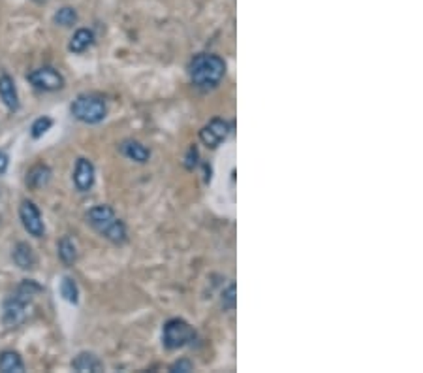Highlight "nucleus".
Listing matches in <instances>:
<instances>
[{
	"label": "nucleus",
	"mask_w": 423,
	"mask_h": 373,
	"mask_svg": "<svg viewBox=\"0 0 423 373\" xmlns=\"http://www.w3.org/2000/svg\"><path fill=\"white\" fill-rule=\"evenodd\" d=\"M42 287L38 283L30 281V279H25L15 293L10 296V298L4 302V307H2V324L8 328H15L19 324H23L29 317V305L32 302L36 294L40 293Z\"/></svg>",
	"instance_id": "1"
},
{
	"label": "nucleus",
	"mask_w": 423,
	"mask_h": 373,
	"mask_svg": "<svg viewBox=\"0 0 423 373\" xmlns=\"http://www.w3.org/2000/svg\"><path fill=\"white\" fill-rule=\"evenodd\" d=\"M189 75L196 87L213 89L226 75V61L218 55H213V53L196 55L189 64Z\"/></svg>",
	"instance_id": "2"
},
{
	"label": "nucleus",
	"mask_w": 423,
	"mask_h": 373,
	"mask_svg": "<svg viewBox=\"0 0 423 373\" xmlns=\"http://www.w3.org/2000/svg\"><path fill=\"white\" fill-rule=\"evenodd\" d=\"M87 223L91 224L98 234L103 236L106 240H109L115 245H122L128 240V232H126L125 223L106 204H100V206H94L92 209H89Z\"/></svg>",
	"instance_id": "3"
},
{
	"label": "nucleus",
	"mask_w": 423,
	"mask_h": 373,
	"mask_svg": "<svg viewBox=\"0 0 423 373\" xmlns=\"http://www.w3.org/2000/svg\"><path fill=\"white\" fill-rule=\"evenodd\" d=\"M70 114L85 125H98L106 119L108 106L103 102V98L92 97V94H80L70 106Z\"/></svg>",
	"instance_id": "4"
},
{
	"label": "nucleus",
	"mask_w": 423,
	"mask_h": 373,
	"mask_svg": "<svg viewBox=\"0 0 423 373\" xmlns=\"http://www.w3.org/2000/svg\"><path fill=\"white\" fill-rule=\"evenodd\" d=\"M194 328L190 326L187 321H183V319L168 321L164 324V330H162V343L170 350L181 349L184 345H189L190 341H194Z\"/></svg>",
	"instance_id": "5"
},
{
	"label": "nucleus",
	"mask_w": 423,
	"mask_h": 373,
	"mask_svg": "<svg viewBox=\"0 0 423 373\" xmlns=\"http://www.w3.org/2000/svg\"><path fill=\"white\" fill-rule=\"evenodd\" d=\"M27 80L29 83L36 87V89H40V91H58V89H63L64 87V78L63 74L55 70L53 66H44V68H36L32 70L29 75H27Z\"/></svg>",
	"instance_id": "6"
},
{
	"label": "nucleus",
	"mask_w": 423,
	"mask_h": 373,
	"mask_svg": "<svg viewBox=\"0 0 423 373\" xmlns=\"http://www.w3.org/2000/svg\"><path fill=\"white\" fill-rule=\"evenodd\" d=\"M19 219H21L23 228L27 230L30 236L42 238V236L46 234V226H44L42 213L32 200L21 202V206H19Z\"/></svg>",
	"instance_id": "7"
},
{
	"label": "nucleus",
	"mask_w": 423,
	"mask_h": 373,
	"mask_svg": "<svg viewBox=\"0 0 423 373\" xmlns=\"http://www.w3.org/2000/svg\"><path fill=\"white\" fill-rule=\"evenodd\" d=\"M229 133H232V125H229L228 121L224 119H213L209 125L200 130V138L201 142L207 145V147H218V145L222 144L224 140L228 138Z\"/></svg>",
	"instance_id": "8"
},
{
	"label": "nucleus",
	"mask_w": 423,
	"mask_h": 373,
	"mask_svg": "<svg viewBox=\"0 0 423 373\" xmlns=\"http://www.w3.org/2000/svg\"><path fill=\"white\" fill-rule=\"evenodd\" d=\"M96 179V172H94V164L89 159H77L74 170V185L80 192H87L92 189Z\"/></svg>",
	"instance_id": "9"
},
{
	"label": "nucleus",
	"mask_w": 423,
	"mask_h": 373,
	"mask_svg": "<svg viewBox=\"0 0 423 373\" xmlns=\"http://www.w3.org/2000/svg\"><path fill=\"white\" fill-rule=\"evenodd\" d=\"M0 100L10 111H18L19 109L18 87H15V81L8 74L0 75Z\"/></svg>",
	"instance_id": "10"
},
{
	"label": "nucleus",
	"mask_w": 423,
	"mask_h": 373,
	"mask_svg": "<svg viewBox=\"0 0 423 373\" xmlns=\"http://www.w3.org/2000/svg\"><path fill=\"white\" fill-rule=\"evenodd\" d=\"M13 262L21 268V270H34L36 264H38V259H36L34 249L25 243V241H19L18 245L13 247Z\"/></svg>",
	"instance_id": "11"
},
{
	"label": "nucleus",
	"mask_w": 423,
	"mask_h": 373,
	"mask_svg": "<svg viewBox=\"0 0 423 373\" xmlns=\"http://www.w3.org/2000/svg\"><path fill=\"white\" fill-rule=\"evenodd\" d=\"M72 369L80 373H98L103 372V362L94 353H87L85 350V353H80L72 360Z\"/></svg>",
	"instance_id": "12"
},
{
	"label": "nucleus",
	"mask_w": 423,
	"mask_h": 373,
	"mask_svg": "<svg viewBox=\"0 0 423 373\" xmlns=\"http://www.w3.org/2000/svg\"><path fill=\"white\" fill-rule=\"evenodd\" d=\"M120 153L126 157V159H130L134 162H139V164H144V162L149 161L151 151L145 147L144 144H139L136 140H126L122 144L119 145Z\"/></svg>",
	"instance_id": "13"
},
{
	"label": "nucleus",
	"mask_w": 423,
	"mask_h": 373,
	"mask_svg": "<svg viewBox=\"0 0 423 373\" xmlns=\"http://www.w3.org/2000/svg\"><path fill=\"white\" fill-rule=\"evenodd\" d=\"M51 181V168L47 164H36L27 173V185L30 189H42Z\"/></svg>",
	"instance_id": "14"
},
{
	"label": "nucleus",
	"mask_w": 423,
	"mask_h": 373,
	"mask_svg": "<svg viewBox=\"0 0 423 373\" xmlns=\"http://www.w3.org/2000/svg\"><path fill=\"white\" fill-rule=\"evenodd\" d=\"M92 44H94V32L89 29H80L75 30L74 36L70 38L68 49L72 53H83L87 51Z\"/></svg>",
	"instance_id": "15"
},
{
	"label": "nucleus",
	"mask_w": 423,
	"mask_h": 373,
	"mask_svg": "<svg viewBox=\"0 0 423 373\" xmlns=\"http://www.w3.org/2000/svg\"><path fill=\"white\" fill-rule=\"evenodd\" d=\"M0 372L2 373H23L25 364L15 350H2L0 353Z\"/></svg>",
	"instance_id": "16"
},
{
	"label": "nucleus",
	"mask_w": 423,
	"mask_h": 373,
	"mask_svg": "<svg viewBox=\"0 0 423 373\" xmlns=\"http://www.w3.org/2000/svg\"><path fill=\"white\" fill-rule=\"evenodd\" d=\"M58 259L66 266L74 264L77 260V247H75V241L68 236H64L63 240L58 241Z\"/></svg>",
	"instance_id": "17"
},
{
	"label": "nucleus",
	"mask_w": 423,
	"mask_h": 373,
	"mask_svg": "<svg viewBox=\"0 0 423 373\" xmlns=\"http://www.w3.org/2000/svg\"><path fill=\"white\" fill-rule=\"evenodd\" d=\"M61 296H63L68 304H77L80 302V288H77V283L72 277H63L61 279Z\"/></svg>",
	"instance_id": "18"
},
{
	"label": "nucleus",
	"mask_w": 423,
	"mask_h": 373,
	"mask_svg": "<svg viewBox=\"0 0 423 373\" xmlns=\"http://www.w3.org/2000/svg\"><path fill=\"white\" fill-rule=\"evenodd\" d=\"M53 21L61 27H74L77 23V12L72 6H64L53 16Z\"/></svg>",
	"instance_id": "19"
},
{
	"label": "nucleus",
	"mask_w": 423,
	"mask_h": 373,
	"mask_svg": "<svg viewBox=\"0 0 423 373\" xmlns=\"http://www.w3.org/2000/svg\"><path fill=\"white\" fill-rule=\"evenodd\" d=\"M51 127H53L51 117H46V115H44V117H38V119L32 123V127H30V136H32L34 140L42 138V136H44V134H46Z\"/></svg>",
	"instance_id": "20"
},
{
	"label": "nucleus",
	"mask_w": 423,
	"mask_h": 373,
	"mask_svg": "<svg viewBox=\"0 0 423 373\" xmlns=\"http://www.w3.org/2000/svg\"><path fill=\"white\" fill-rule=\"evenodd\" d=\"M222 305L224 310H234L235 307V285L232 283L228 287V291L222 293Z\"/></svg>",
	"instance_id": "21"
},
{
	"label": "nucleus",
	"mask_w": 423,
	"mask_h": 373,
	"mask_svg": "<svg viewBox=\"0 0 423 373\" xmlns=\"http://www.w3.org/2000/svg\"><path fill=\"white\" fill-rule=\"evenodd\" d=\"M192 362L189 360H181V362H175L172 366V372H192Z\"/></svg>",
	"instance_id": "22"
},
{
	"label": "nucleus",
	"mask_w": 423,
	"mask_h": 373,
	"mask_svg": "<svg viewBox=\"0 0 423 373\" xmlns=\"http://www.w3.org/2000/svg\"><path fill=\"white\" fill-rule=\"evenodd\" d=\"M8 164H10V157H8L4 151H0V176H4V173H6Z\"/></svg>",
	"instance_id": "23"
},
{
	"label": "nucleus",
	"mask_w": 423,
	"mask_h": 373,
	"mask_svg": "<svg viewBox=\"0 0 423 373\" xmlns=\"http://www.w3.org/2000/svg\"><path fill=\"white\" fill-rule=\"evenodd\" d=\"M34 2H40V4H42V2H46V0H34Z\"/></svg>",
	"instance_id": "24"
}]
</instances>
